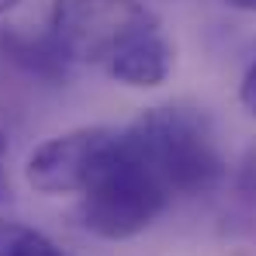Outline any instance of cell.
I'll return each instance as SVG.
<instances>
[{
	"instance_id": "obj_1",
	"label": "cell",
	"mask_w": 256,
	"mask_h": 256,
	"mask_svg": "<svg viewBox=\"0 0 256 256\" xmlns=\"http://www.w3.org/2000/svg\"><path fill=\"white\" fill-rule=\"evenodd\" d=\"M122 142L170 194H208L225 180V156L212 118L198 108H149L122 132Z\"/></svg>"
},
{
	"instance_id": "obj_2",
	"label": "cell",
	"mask_w": 256,
	"mask_h": 256,
	"mask_svg": "<svg viewBox=\"0 0 256 256\" xmlns=\"http://www.w3.org/2000/svg\"><path fill=\"white\" fill-rule=\"evenodd\" d=\"M173 194L156 180L142 160H135L122 142L104 163V170L94 176V184L84 190V201L76 208V218L94 239L104 242H125L146 232L160 214L170 208Z\"/></svg>"
},
{
	"instance_id": "obj_3",
	"label": "cell",
	"mask_w": 256,
	"mask_h": 256,
	"mask_svg": "<svg viewBox=\"0 0 256 256\" xmlns=\"http://www.w3.org/2000/svg\"><path fill=\"white\" fill-rule=\"evenodd\" d=\"M149 32H160V21L138 0H52L48 38L70 62L108 66Z\"/></svg>"
},
{
	"instance_id": "obj_4",
	"label": "cell",
	"mask_w": 256,
	"mask_h": 256,
	"mask_svg": "<svg viewBox=\"0 0 256 256\" xmlns=\"http://www.w3.org/2000/svg\"><path fill=\"white\" fill-rule=\"evenodd\" d=\"M118 146V132L111 128H73L66 135H56L42 142L28 163L24 180L48 198L59 194H84L94 184V176L104 170Z\"/></svg>"
},
{
	"instance_id": "obj_5",
	"label": "cell",
	"mask_w": 256,
	"mask_h": 256,
	"mask_svg": "<svg viewBox=\"0 0 256 256\" xmlns=\"http://www.w3.org/2000/svg\"><path fill=\"white\" fill-rule=\"evenodd\" d=\"M104 73L135 90L163 86L173 73V45L163 38V32H149L132 45H125L114 59H108Z\"/></svg>"
},
{
	"instance_id": "obj_6",
	"label": "cell",
	"mask_w": 256,
	"mask_h": 256,
	"mask_svg": "<svg viewBox=\"0 0 256 256\" xmlns=\"http://www.w3.org/2000/svg\"><path fill=\"white\" fill-rule=\"evenodd\" d=\"M0 56L14 62L21 73L48 84H62L70 76V59L48 35H24L18 28H0Z\"/></svg>"
},
{
	"instance_id": "obj_7",
	"label": "cell",
	"mask_w": 256,
	"mask_h": 256,
	"mask_svg": "<svg viewBox=\"0 0 256 256\" xmlns=\"http://www.w3.org/2000/svg\"><path fill=\"white\" fill-rule=\"evenodd\" d=\"M0 256H62V250L38 228L0 218Z\"/></svg>"
},
{
	"instance_id": "obj_8",
	"label": "cell",
	"mask_w": 256,
	"mask_h": 256,
	"mask_svg": "<svg viewBox=\"0 0 256 256\" xmlns=\"http://www.w3.org/2000/svg\"><path fill=\"white\" fill-rule=\"evenodd\" d=\"M236 194L256 208V146L246 149V156H242V163H239V173H236Z\"/></svg>"
},
{
	"instance_id": "obj_9",
	"label": "cell",
	"mask_w": 256,
	"mask_h": 256,
	"mask_svg": "<svg viewBox=\"0 0 256 256\" xmlns=\"http://www.w3.org/2000/svg\"><path fill=\"white\" fill-rule=\"evenodd\" d=\"M239 104L246 108L250 118H256V62L246 70V76H242V84H239Z\"/></svg>"
},
{
	"instance_id": "obj_10",
	"label": "cell",
	"mask_w": 256,
	"mask_h": 256,
	"mask_svg": "<svg viewBox=\"0 0 256 256\" xmlns=\"http://www.w3.org/2000/svg\"><path fill=\"white\" fill-rule=\"evenodd\" d=\"M222 4H228V7H236V10H250V14H256V0H222Z\"/></svg>"
},
{
	"instance_id": "obj_11",
	"label": "cell",
	"mask_w": 256,
	"mask_h": 256,
	"mask_svg": "<svg viewBox=\"0 0 256 256\" xmlns=\"http://www.w3.org/2000/svg\"><path fill=\"white\" fill-rule=\"evenodd\" d=\"M21 0H0V14H7V10H14Z\"/></svg>"
},
{
	"instance_id": "obj_12",
	"label": "cell",
	"mask_w": 256,
	"mask_h": 256,
	"mask_svg": "<svg viewBox=\"0 0 256 256\" xmlns=\"http://www.w3.org/2000/svg\"><path fill=\"white\" fill-rule=\"evenodd\" d=\"M7 194V180H4V170H0V198Z\"/></svg>"
},
{
	"instance_id": "obj_13",
	"label": "cell",
	"mask_w": 256,
	"mask_h": 256,
	"mask_svg": "<svg viewBox=\"0 0 256 256\" xmlns=\"http://www.w3.org/2000/svg\"><path fill=\"white\" fill-rule=\"evenodd\" d=\"M7 152V138H4V132H0V156Z\"/></svg>"
}]
</instances>
